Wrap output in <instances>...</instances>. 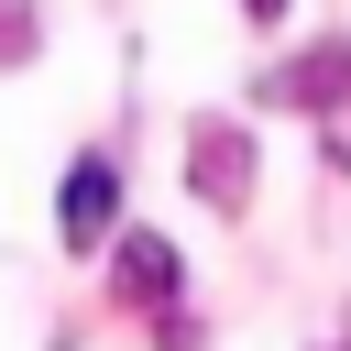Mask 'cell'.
<instances>
[{"label":"cell","instance_id":"6da1fadb","mask_svg":"<svg viewBox=\"0 0 351 351\" xmlns=\"http://www.w3.org/2000/svg\"><path fill=\"white\" fill-rule=\"evenodd\" d=\"M55 230H66V252H99V241L121 230V165H110V154H77V165H66Z\"/></svg>","mask_w":351,"mask_h":351},{"label":"cell","instance_id":"7a4b0ae2","mask_svg":"<svg viewBox=\"0 0 351 351\" xmlns=\"http://www.w3.org/2000/svg\"><path fill=\"white\" fill-rule=\"evenodd\" d=\"M263 99H274V110H340V99H351V33H329V44L285 55V66L263 77Z\"/></svg>","mask_w":351,"mask_h":351},{"label":"cell","instance_id":"3957f363","mask_svg":"<svg viewBox=\"0 0 351 351\" xmlns=\"http://www.w3.org/2000/svg\"><path fill=\"white\" fill-rule=\"evenodd\" d=\"M121 296H132V307H176V296H186V263H176V241H154V230H121Z\"/></svg>","mask_w":351,"mask_h":351},{"label":"cell","instance_id":"277c9868","mask_svg":"<svg viewBox=\"0 0 351 351\" xmlns=\"http://www.w3.org/2000/svg\"><path fill=\"white\" fill-rule=\"evenodd\" d=\"M241 186H252L241 132H230V121H197V197H208V208H241Z\"/></svg>","mask_w":351,"mask_h":351},{"label":"cell","instance_id":"5b68a950","mask_svg":"<svg viewBox=\"0 0 351 351\" xmlns=\"http://www.w3.org/2000/svg\"><path fill=\"white\" fill-rule=\"evenodd\" d=\"M0 55H33V11H11V0H0Z\"/></svg>","mask_w":351,"mask_h":351},{"label":"cell","instance_id":"8992f818","mask_svg":"<svg viewBox=\"0 0 351 351\" xmlns=\"http://www.w3.org/2000/svg\"><path fill=\"white\" fill-rule=\"evenodd\" d=\"M241 11H252V22H285V0H241Z\"/></svg>","mask_w":351,"mask_h":351}]
</instances>
